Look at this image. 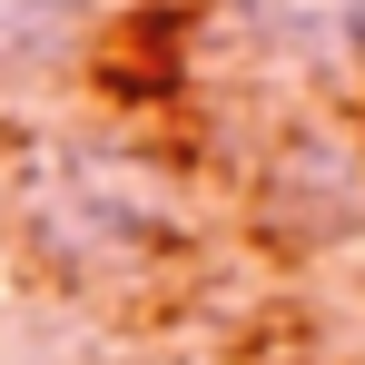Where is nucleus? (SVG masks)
Returning a JSON list of instances; mask_svg holds the SVG:
<instances>
[{
    "label": "nucleus",
    "mask_w": 365,
    "mask_h": 365,
    "mask_svg": "<svg viewBox=\"0 0 365 365\" xmlns=\"http://www.w3.org/2000/svg\"><path fill=\"white\" fill-rule=\"evenodd\" d=\"M237 20L257 40L297 50V60H336V50H365V0H237Z\"/></svg>",
    "instance_id": "nucleus-1"
},
{
    "label": "nucleus",
    "mask_w": 365,
    "mask_h": 365,
    "mask_svg": "<svg viewBox=\"0 0 365 365\" xmlns=\"http://www.w3.org/2000/svg\"><path fill=\"white\" fill-rule=\"evenodd\" d=\"M79 40H89V0H0V79L79 60Z\"/></svg>",
    "instance_id": "nucleus-2"
}]
</instances>
